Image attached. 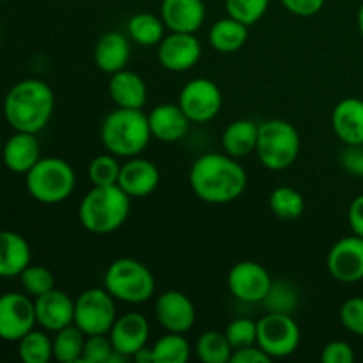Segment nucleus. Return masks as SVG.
Masks as SVG:
<instances>
[{"instance_id":"1","label":"nucleus","mask_w":363,"mask_h":363,"mask_svg":"<svg viewBox=\"0 0 363 363\" xmlns=\"http://www.w3.org/2000/svg\"><path fill=\"white\" fill-rule=\"evenodd\" d=\"M195 197L208 204H229L245 194L247 170L227 152H206L191 163L188 174Z\"/></svg>"},{"instance_id":"2","label":"nucleus","mask_w":363,"mask_h":363,"mask_svg":"<svg viewBox=\"0 0 363 363\" xmlns=\"http://www.w3.org/2000/svg\"><path fill=\"white\" fill-rule=\"evenodd\" d=\"M55 112V94L46 82L25 78L9 89L4 99V117L14 131L45 130Z\"/></svg>"},{"instance_id":"3","label":"nucleus","mask_w":363,"mask_h":363,"mask_svg":"<svg viewBox=\"0 0 363 363\" xmlns=\"http://www.w3.org/2000/svg\"><path fill=\"white\" fill-rule=\"evenodd\" d=\"M99 137L106 152H112L117 158L140 156L152 138L147 113L117 106L103 119Z\"/></svg>"},{"instance_id":"4","label":"nucleus","mask_w":363,"mask_h":363,"mask_svg":"<svg viewBox=\"0 0 363 363\" xmlns=\"http://www.w3.org/2000/svg\"><path fill=\"white\" fill-rule=\"evenodd\" d=\"M131 199L117 184L92 186L78 208V222L85 230L98 236L116 233L130 216Z\"/></svg>"},{"instance_id":"5","label":"nucleus","mask_w":363,"mask_h":363,"mask_svg":"<svg viewBox=\"0 0 363 363\" xmlns=\"http://www.w3.org/2000/svg\"><path fill=\"white\" fill-rule=\"evenodd\" d=\"M25 186L30 197L41 204H59L73 195L77 172L66 160L48 156L25 174Z\"/></svg>"},{"instance_id":"6","label":"nucleus","mask_w":363,"mask_h":363,"mask_svg":"<svg viewBox=\"0 0 363 363\" xmlns=\"http://www.w3.org/2000/svg\"><path fill=\"white\" fill-rule=\"evenodd\" d=\"M301 138L296 128L284 119H269L259 124L255 155L264 169L280 172L296 163Z\"/></svg>"},{"instance_id":"7","label":"nucleus","mask_w":363,"mask_h":363,"mask_svg":"<svg viewBox=\"0 0 363 363\" xmlns=\"http://www.w3.org/2000/svg\"><path fill=\"white\" fill-rule=\"evenodd\" d=\"M103 284L117 301L130 305L145 303L155 296L156 291V280L151 269L133 257L116 259L106 268Z\"/></svg>"},{"instance_id":"8","label":"nucleus","mask_w":363,"mask_h":363,"mask_svg":"<svg viewBox=\"0 0 363 363\" xmlns=\"http://www.w3.org/2000/svg\"><path fill=\"white\" fill-rule=\"evenodd\" d=\"M116 319V298L105 287L85 289L74 300V325L85 335H108Z\"/></svg>"},{"instance_id":"9","label":"nucleus","mask_w":363,"mask_h":363,"mask_svg":"<svg viewBox=\"0 0 363 363\" xmlns=\"http://www.w3.org/2000/svg\"><path fill=\"white\" fill-rule=\"evenodd\" d=\"M301 332L291 314L268 312L257 321V346L272 360L287 358L300 347Z\"/></svg>"},{"instance_id":"10","label":"nucleus","mask_w":363,"mask_h":363,"mask_svg":"<svg viewBox=\"0 0 363 363\" xmlns=\"http://www.w3.org/2000/svg\"><path fill=\"white\" fill-rule=\"evenodd\" d=\"M188 119L195 124H206L215 119L223 105V94L209 78H194L183 85L177 98Z\"/></svg>"},{"instance_id":"11","label":"nucleus","mask_w":363,"mask_h":363,"mask_svg":"<svg viewBox=\"0 0 363 363\" xmlns=\"http://www.w3.org/2000/svg\"><path fill=\"white\" fill-rule=\"evenodd\" d=\"M273 286L268 269L255 261H240L229 269L227 287L241 303H262Z\"/></svg>"},{"instance_id":"12","label":"nucleus","mask_w":363,"mask_h":363,"mask_svg":"<svg viewBox=\"0 0 363 363\" xmlns=\"http://www.w3.org/2000/svg\"><path fill=\"white\" fill-rule=\"evenodd\" d=\"M35 325L34 301L27 293H6L0 296V340L18 342Z\"/></svg>"},{"instance_id":"13","label":"nucleus","mask_w":363,"mask_h":363,"mask_svg":"<svg viewBox=\"0 0 363 363\" xmlns=\"http://www.w3.org/2000/svg\"><path fill=\"white\" fill-rule=\"evenodd\" d=\"M156 48L160 66L172 73L194 69L202 57V45L197 35L184 32H169Z\"/></svg>"},{"instance_id":"14","label":"nucleus","mask_w":363,"mask_h":363,"mask_svg":"<svg viewBox=\"0 0 363 363\" xmlns=\"http://www.w3.org/2000/svg\"><path fill=\"white\" fill-rule=\"evenodd\" d=\"M328 272L337 282L357 284L363 280V238L347 236L337 241L326 257Z\"/></svg>"},{"instance_id":"15","label":"nucleus","mask_w":363,"mask_h":363,"mask_svg":"<svg viewBox=\"0 0 363 363\" xmlns=\"http://www.w3.org/2000/svg\"><path fill=\"white\" fill-rule=\"evenodd\" d=\"M156 321L172 333H188L197 321V311L190 298L181 291H165L155 301Z\"/></svg>"},{"instance_id":"16","label":"nucleus","mask_w":363,"mask_h":363,"mask_svg":"<svg viewBox=\"0 0 363 363\" xmlns=\"http://www.w3.org/2000/svg\"><path fill=\"white\" fill-rule=\"evenodd\" d=\"M160 179L162 176H160L158 167L151 160L135 156V158H128L126 163L121 165L117 186L130 199H145L155 194Z\"/></svg>"},{"instance_id":"17","label":"nucleus","mask_w":363,"mask_h":363,"mask_svg":"<svg viewBox=\"0 0 363 363\" xmlns=\"http://www.w3.org/2000/svg\"><path fill=\"white\" fill-rule=\"evenodd\" d=\"M149 333L151 326L145 315H142L140 312H126L116 319L108 337L113 350L131 358L137 351L147 346Z\"/></svg>"},{"instance_id":"18","label":"nucleus","mask_w":363,"mask_h":363,"mask_svg":"<svg viewBox=\"0 0 363 363\" xmlns=\"http://www.w3.org/2000/svg\"><path fill=\"white\" fill-rule=\"evenodd\" d=\"M34 307L35 321L46 332L55 333L74 323V300L57 287L34 298Z\"/></svg>"},{"instance_id":"19","label":"nucleus","mask_w":363,"mask_h":363,"mask_svg":"<svg viewBox=\"0 0 363 363\" xmlns=\"http://www.w3.org/2000/svg\"><path fill=\"white\" fill-rule=\"evenodd\" d=\"M160 16L169 32L195 34L206 21V0H162Z\"/></svg>"},{"instance_id":"20","label":"nucleus","mask_w":363,"mask_h":363,"mask_svg":"<svg viewBox=\"0 0 363 363\" xmlns=\"http://www.w3.org/2000/svg\"><path fill=\"white\" fill-rule=\"evenodd\" d=\"M149 128L155 140L174 144L186 137L191 121L177 103H162L147 113Z\"/></svg>"},{"instance_id":"21","label":"nucleus","mask_w":363,"mask_h":363,"mask_svg":"<svg viewBox=\"0 0 363 363\" xmlns=\"http://www.w3.org/2000/svg\"><path fill=\"white\" fill-rule=\"evenodd\" d=\"M332 130L344 145L363 144V99H340L332 112Z\"/></svg>"},{"instance_id":"22","label":"nucleus","mask_w":363,"mask_h":363,"mask_svg":"<svg viewBox=\"0 0 363 363\" xmlns=\"http://www.w3.org/2000/svg\"><path fill=\"white\" fill-rule=\"evenodd\" d=\"M41 160V144L35 133L16 131L2 147V162L11 172L27 174Z\"/></svg>"},{"instance_id":"23","label":"nucleus","mask_w":363,"mask_h":363,"mask_svg":"<svg viewBox=\"0 0 363 363\" xmlns=\"http://www.w3.org/2000/svg\"><path fill=\"white\" fill-rule=\"evenodd\" d=\"M108 94L119 108L142 110L147 103V85L144 78L130 69H121L110 74Z\"/></svg>"},{"instance_id":"24","label":"nucleus","mask_w":363,"mask_h":363,"mask_svg":"<svg viewBox=\"0 0 363 363\" xmlns=\"http://www.w3.org/2000/svg\"><path fill=\"white\" fill-rule=\"evenodd\" d=\"M131 46L130 38L117 30H108L98 39L94 46V64L99 71L113 74L121 69H126L130 62Z\"/></svg>"},{"instance_id":"25","label":"nucleus","mask_w":363,"mask_h":363,"mask_svg":"<svg viewBox=\"0 0 363 363\" xmlns=\"http://www.w3.org/2000/svg\"><path fill=\"white\" fill-rule=\"evenodd\" d=\"M28 241L13 230H0V279H14L30 264Z\"/></svg>"},{"instance_id":"26","label":"nucleus","mask_w":363,"mask_h":363,"mask_svg":"<svg viewBox=\"0 0 363 363\" xmlns=\"http://www.w3.org/2000/svg\"><path fill=\"white\" fill-rule=\"evenodd\" d=\"M259 138V124L252 119H236L223 130L222 149L233 158H245L255 152Z\"/></svg>"},{"instance_id":"27","label":"nucleus","mask_w":363,"mask_h":363,"mask_svg":"<svg viewBox=\"0 0 363 363\" xmlns=\"http://www.w3.org/2000/svg\"><path fill=\"white\" fill-rule=\"evenodd\" d=\"M248 28L250 27L230 16L220 18L209 28V45L218 53L240 52L248 39Z\"/></svg>"},{"instance_id":"28","label":"nucleus","mask_w":363,"mask_h":363,"mask_svg":"<svg viewBox=\"0 0 363 363\" xmlns=\"http://www.w3.org/2000/svg\"><path fill=\"white\" fill-rule=\"evenodd\" d=\"M128 38L140 46H158L165 38L167 27L162 16L152 13H137L126 23Z\"/></svg>"},{"instance_id":"29","label":"nucleus","mask_w":363,"mask_h":363,"mask_svg":"<svg viewBox=\"0 0 363 363\" xmlns=\"http://www.w3.org/2000/svg\"><path fill=\"white\" fill-rule=\"evenodd\" d=\"M85 339H87V335L74 323L59 330L53 337V358L60 363L82 362Z\"/></svg>"},{"instance_id":"30","label":"nucleus","mask_w":363,"mask_h":363,"mask_svg":"<svg viewBox=\"0 0 363 363\" xmlns=\"http://www.w3.org/2000/svg\"><path fill=\"white\" fill-rule=\"evenodd\" d=\"M233 351L225 332L218 330H208L201 333L195 342V354L202 363H230Z\"/></svg>"},{"instance_id":"31","label":"nucleus","mask_w":363,"mask_h":363,"mask_svg":"<svg viewBox=\"0 0 363 363\" xmlns=\"http://www.w3.org/2000/svg\"><path fill=\"white\" fill-rule=\"evenodd\" d=\"M18 354L23 363H48L53 358V339L46 330H30L18 340Z\"/></svg>"},{"instance_id":"32","label":"nucleus","mask_w":363,"mask_h":363,"mask_svg":"<svg viewBox=\"0 0 363 363\" xmlns=\"http://www.w3.org/2000/svg\"><path fill=\"white\" fill-rule=\"evenodd\" d=\"M151 347L155 363H186L191 357V346L183 333L167 332Z\"/></svg>"},{"instance_id":"33","label":"nucleus","mask_w":363,"mask_h":363,"mask_svg":"<svg viewBox=\"0 0 363 363\" xmlns=\"http://www.w3.org/2000/svg\"><path fill=\"white\" fill-rule=\"evenodd\" d=\"M269 209L280 220H296L305 211V199L296 188L279 186L269 195Z\"/></svg>"},{"instance_id":"34","label":"nucleus","mask_w":363,"mask_h":363,"mask_svg":"<svg viewBox=\"0 0 363 363\" xmlns=\"http://www.w3.org/2000/svg\"><path fill=\"white\" fill-rule=\"evenodd\" d=\"M18 279L23 287V293H27L30 298H39L48 291L55 289V275L45 266L28 264Z\"/></svg>"},{"instance_id":"35","label":"nucleus","mask_w":363,"mask_h":363,"mask_svg":"<svg viewBox=\"0 0 363 363\" xmlns=\"http://www.w3.org/2000/svg\"><path fill=\"white\" fill-rule=\"evenodd\" d=\"M87 174L92 186L117 184L121 174V163L119 160H117V156L112 155V152L98 155L96 158L91 160V163H89Z\"/></svg>"},{"instance_id":"36","label":"nucleus","mask_w":363,"mask_h":363,"mask_svg":"<svg viewBox=\"0 0 363 363\" xmlns=\"http://www.w3.org/2000/svg\"><path fill=\"white\" fill-rule=\"evenodd\" d=\"M269 9V0H225L227 16L247 27L259 23Z\"/></svg>"},{"instance_id":"37","label":"nucleus","mask_w":363,"mask_h":363,"mask_svg":"<svg viewBox=\"0 0 363 363\" xmlns=\"http://www.w3.org/2000/svg\"><path fill=\"white\" fill-rule=\"evenodd\" d=\"M268 312H282L291 314L298 305V291L289 282H273L268 296L262 301Z\"/></svg>"},{"instance_id":"38","label":"nucleus","mask_w":363,"mask_h":363,"mask_svg":"<svg viewBox=\"0 0 363 363\" xmlns=\"http://www.w3.org/2000/svg\"><path fill=\"white\" fill-rule=\"evenodd\" d=\"M225 337L233 350L254 346L257 344V321L250 318H238L230 321L225 328Z\"/></svg>"},{"instance_id":"39","label":"nucleus","mask_w":363,"mask_h":363,"mask_svg":"<svg viewBox=\"0 0 363 363\" xmlns=\"http://www.w3.org/2000/svg\"><path fill=\"white\" fill-rule=\"evenodd\" d=\"M339 318L347 332L363 337V296L347 298L340 307Z\"/></svg>"},{"instance_id":"40","label":"nucleus","mask_w":363,"mask_h":363,"mask_svg":"<svg viewBox=\"0 0 363 363\" xmlns=\"http://www.w3.org/2000/svg\"><path fill=\"white\" fill-rule=\"evenodd\" d=\"M113 353V346L108 335H87L82 362L84 363H108Z\"/></svg>"},{"instance_id":"41","label":"nucleus","mask_w":363,"mask_h":363,"mask_svg":"<svg viewBox=\"0 0 363 363\" xmlns=\"http://www.w3.org/2000/svg\"><path fill=\"white\" fill-rule=\"evenodd\" d=\"M323 363H353L354 351L346 340H332L321 351Z\"/></svg>"},{"instance_id":"42","label":"nucleus","mask_w":363,"mask_h":363,"mask_svg":"<svg viewBox=\"0 0 363 363\" xmlns=\"http://www.w3.org/2000/svg\"><path fill=\"white\" fill-rule=\"evenodd\" d=\"M339 162L350 176L363 177V144L346 145L340 152Z\"/></svg>"},{"instance_id":"43","label":"nucleus","mask_w":363,"mask_h":363,"mask_svg":"<svg viewBox=\"0 0 363 363\" xmlns=\"http://www.w3.org/2000/svg\"><path fill=\"white\" fill-rule=\"evenodd\" d=\"M291 14L300 18H312L325 7L326 0H280Z\"/></svg>"},{"instance_id":"44","label":"nucleus","mask_w":363,"mask_h":363,"mask_svg":"<svg viewBox=\"0 0 363 363\" xmlns=\"http://www.w3.org/2000/svg\"><path fill=\"white\" fill-rule=\"evenodd\" d=\"M272 358L257 346H247L241 350H234L233 357H230V363H269Z\"/></svg>"},{"instance_id":"45","label":"nucleus","mask_w":363,"mask_h":363,"mask_svg":"<svg viewBox=\"0 0 363 363\" xmlns=\"http://www.w3.org/2000/svg\"><path fill=\"white\" fill-rule=\"evenodd\" d=\"M347 223H350L351 233L363 238V195L353 199L347 209Z\"/></svg>"},{"instance_id":"46","label":"nucleus","mask_w":363,"mask_h":363,"mask_svg":"<svg viewBox=\"0 0 363 363\" xmlns=\"http://www.w3.org/2000/svg\"><path fill=\"white\" fill-rule=\"evenodd\" d=\"M131 358H133L137 363H155V357H152V347H149V346L142 347V350L137 351V353H135Z\"/></svg>"},{"instance_id":"47","label":"nucleus","mask_w":363,"mask_h":363,"mask_svg":"<svg viewBox=\"0 0 363 363\" xmlns=\"http://www.w3.org/2000/svg\"><path fill=\"white\" fill-rule=\"evenodd\" d=\"M358 30H360L363 38V4L360 6V9H358Z\"/></svg>"},{"instance_id":"48","label":"nucleus","mask_w":363,"mask_h":363,"mask_svg":"<svg viewBox=\"0 0 363 363\" xmlns=\"http://www.w3.org/2000/svg\"><path fill=\"white\" fill-rule=\"evenodd\" d=\"M2 147H4V144H2V135H0V151H2Z\"/></svg>"},{"instance_id":"49","label":"nucleus","mask_w":363,"mask_h":363,"mask_svg":"<svg viewBox=\"0 0 363 363\" xmlns=\"http://www.w3.org/2000/svg\"><path fill=\"white\" fill-rule=\"evenodd\" d=\"M0 38H2V30H0Z\"/></svg>"},{"instance_id":"50","label":"nucleus","mask_w":363,"mask_h":363,"mask_svg":"<svg viewBox=\"0 0 363 363\" xmlns=\"http://www.w3.org/2000/svg\"><path fill=\"white\" fill-rule=\"evenodd\" d=\"M0 2H2V0H0Z\"/></svg>"},{"instance_id":"51","label":"nucleus","mask_w":363,"mask_h":363,"mask_svg":"<svg viewBox=\"0 0 363 363\" xmlns=\"http://www.w3.org/2000/svg\"><path fill=\"white\" fill-rule=\"evenodd\" d=\"M206 2H208V0H206Z\"/></svg>"}]
</instances>
